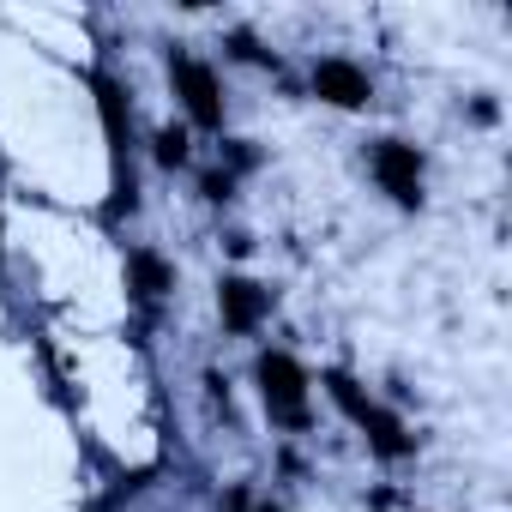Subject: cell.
Listing matches in <instances>:
<instances>
[{
	"instance_id": "cell-1",
	"label": "cell",
	"mask_w": 512,
	"mask_h": 512,
	"mask_svg": "<svg viewBox=\"0 0 512 512\" xmlns=\"http://www.w3.org/2000/svg\"><path fill=\"white\" fill-rule=\"evenodd\" d=\"M326 392H332V404L362 428V440H368V452H374V458L398 464V458H410V452H416V434L404 428V416H392L386 404H374L350 374H326Z\"/></svg>"
},
{
	"instance_id": "cell-2",
	"label": "cell",
	"mask_w": 512,
	"mask_h": 512,
	"mask_svg": "<svg viewBox=\"0 0 512 512\" xmlns=\"http://www.w3.org/2000/svg\"><path fill=\"white\" fill-rule=\"evenodd\" d=\"M253 380H260V398H266L272 422H284V428H302L308 422V368L290 350H260Z\"/></svg>"
},
{
	"instance_id": "cell-3",
	"label": "cell",
	"mask_w": 512,
	"mask_h": 512,
	"mask_svg": "<svg viewBox=\"0 0 512 512\" xmlns=\"http://www.w3.org/2000/svg\"><path fill=\"white\" fill-rule=\"evenodd\" d=\"M368 169H374V181H380V193H386L392 205H404V211L422 205V175H428V163H422V151H416L410 139H374Z\"/></svg>"
},
{
	"instance_id": "cell-4",
	"label": "cell",
	"mask_w": 512,
	"mask_h": 512,
	"mask_svg": "<svg viewBox=\"0 0 512 512\" xmlns=\"http://www.w3.org/2000/svg\"><path fill=\"white\" fill-rule=\"evenodd\" d=\"M169 79H175V97H181L193 127H205V133L223 127V79H217V67H205L199 55H169Z\"/></svg>"
},
{
	"instance_id": "cell-5",
	"label": "cell",
	"mask_w": 512,
	"mask_h": 512,
	"mask_svg": "<svg viewBox=\"0 0 512 512\" xmlns=\"http://www.w3.org/2000/svg\"><path fill=\"white\" fill-rule=\"evenodd\" d=\"M314 97L332 103V109H368V103H374V79H368L356 61L326 55V61H314Z\"/></svg>"
},
{
	"instance_id": "cell-6",
	"label": "cell",
	"mask_w": 512,
	"mask_h": 512,
	"mask_svg": "<svg viewBox=\"0 0 512 512\" xmlns=\"http://www.w3.org/2000/svg\"><path fill=\"white\" fill-rule=\"evenodd\" d=\"M266 308H272V296L253 284V278H223L217 284V314H223V332H253L266 320Z\"/></svg>"
},
{
	"instance_id": "cell-7",
	"label": "cell",
	"mask_w": 512,
	"mask_h": 512,
	"mask_svg": "<svg viewBox=\"0 0 512 512\" xmlns=\"http://www.w3.org/2000/svg\"><path fill=\"white\" fill-rule=\"evenodd\" d=\"M127 290L145 302V308H157L169 290H175V272H169V260L157 247H127Z\"/></svg>"
},
{
	"instance_id": "cell-8",
	"label": "cell",
	"mask_w": 512,
	"mask_h": 512,
	"mask_svg": "<svg viewBox=\"0 0 512 512\" xmlns=\"http://www.w3.org/2000/svg\"><path fill=\"white\" fill-rule=\"evenodd\" d=\"M97 109H103V127L121 139V121H127V91H121L109 73H97Z\"/></svg>"
},
{
	"instance_id": "cell-9",
	"label": "cell",
	"mask_w": 512,
	"mask_h": 512,
	"mask_svg": "<svg viewBox=\"0 0 512 512\" xmlns=\"http://www.w3.org/2000/svg\"><path fill=\"white\" fill-rule=\"evenodd\" d=\"M157 163H163V169H181V163H187V133H181V127H163V133H157Z\"/></svg>"
},
{
	"instance_id": "cell-10",
	"label": "cell",
	"mask_w": 512,
	"mask_h": 512,
	"mask_svg": "<svg viewBox=\"0 0 512 512\" xmlns=\"http://www.w3.org/2000/svg\"><path fill=\"white\" fill-rule=\"evenodd\" d=\"M217 512H253V488H247V482H229V488L217 494Z\"/></svg>"
},
{
	"instance_id": "cell-11",
	"label": "cell",
	"mask_w": 512,
	"mask_h": 512,
	"mask_svg": "<svg viewBox=\"0 0 512 512\" xmlns=\"http://www.w3.org/2000/svg\"><path fill=\"white\" fill-rule=\"evenodd\" d=\"M229 49H235V61H266V49L253 43L247 31H235V37H229Z\"/></svg>"
},
{
	"instance_id": "cell-12",
	"label": "cell",
	"mask_w": 512,
	"mask_h": 512,
	"mask_svg": "<svg viewBox=\"0 0 512 512\" xmlns=\"http://www.w3.org/2000/svg\"><path fill=\"white\" fill-rule=\"evenodd\" d=\"M253 512H284V506H278V500H260V506H253Z\"/></svg>"
}]
</instances>
